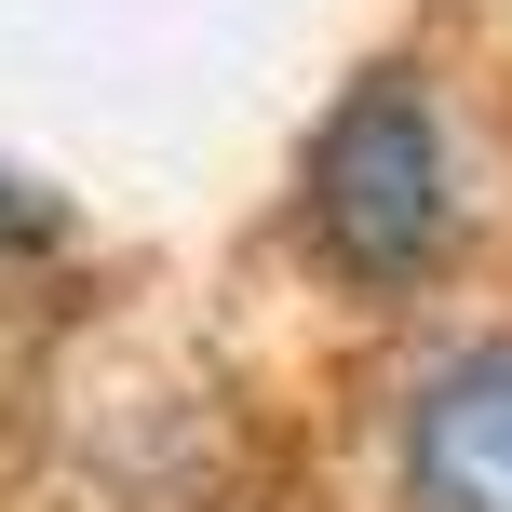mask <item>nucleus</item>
<instances>
[{
    "label": "nucleus",
    "mask_w": 512,
    "mask_h": 512,
    "mask_svg": "<svg viewBox=\"0 0 512 512\" xmlns=\"http://www.w3.org/2000/svg\"><path fill=\"white\" fill-rule=\"evenodd\" d=\"M297 216H310V256L337 283H364V297H405V283L445 270V243H459V149H445V108H432L418 68H364L310 122Z\"/></svg>",
    "instance_id": "obj_1"
},
{
    "label": "nucleus",
    "mask_w": 512,
    "mask_h": 512,
    "mask_svg": "<svg viewBox=\"0 0 512 512\" xmlns=\"http://www.w3.org/2000/svg\"><path fill=\"white\" fill-rule=\"evenodd\" d=\"M391 499L405 512H512V337H459L405 378Z\"/></svg>",
    "instance_id": "obj_2"
},
{
    "label": "nucleus",
    "mask_w": 512,
    "mask_h": 512,
    "mask_svg": "<svg viewBox=\"0 0 512 512\" xmlns=\"http://www.w3.org/2000/svg\"><path fill=\"white\" fill-rule=\"evenodd\" d=\"M54 230H68V216H54V189H27L14 162H0V256H41Z\"/></svg>",
    "instance_id": "obj_3"
}]
</instances>
